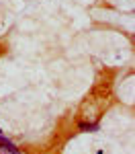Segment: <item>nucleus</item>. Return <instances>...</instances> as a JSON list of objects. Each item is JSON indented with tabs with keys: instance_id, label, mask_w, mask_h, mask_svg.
I'll return each instance as SVG.
<instances>
[{
	"instance_id": "1",
	"label": "nucleus",
	"mask_w": 135,
	"mask_h": 154,
	"mask_svg": "<svg viewBox=\"0 0 135 154\" xmlns=\"http://www.w3.org/2000/svg\"><path fill=\"white\" fill-rule=\"evenodd\" d=\"M80 130L82 131H94V130H98V125H94V123H80Z\"/></svg>"
},
{
	"instance_id": "2",
	"label": "nucleus",
	"mask_w": 135,
	"mask_h": 154,
	"mask_svg": "<svg viewBox=\"0 0 135 154\" xmlns=\"http://www.w3.org/2000/svg\"><path fill=\"white\" fill-rule=\"evenodd\" d=\"M0 134H2V130H0Z\"/></svg>"
}]
</instances>
